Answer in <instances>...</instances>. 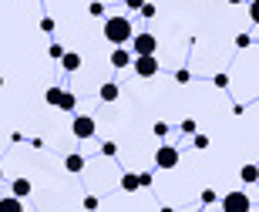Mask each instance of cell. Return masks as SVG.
I'll return each instance as SVG.
<instances>
[{
  "mask_svg": "<svg viewBox=\"0 0 259 212\" xmlns=\"http://www.w3.org/2000/svg\"><path fill=\"white\" fill-rule=\"evenodd\" d=\"M101 155H108V158H115V155H118V145H115V142H105V145H101Z\"/></svg>",
  "mask_w": 259,
  "mask_h": 212,
  "instance_id": "obj_19",
  "label": "cell"
},
{
  "mask_svg": "<svg viewBox=\"0 0 259 212\" xmlns=\"http://www.w3.org/2000/svg\"><path fill=\"white\" fill-rule=\"evenodd\" d=\"M81 205H84L88 212H98V195H84V202H81Z\"/></svg>",
  "mask_w": 259,
  "mask_h": 212,
  "instance_id": "obj_20",
  "label": "cell"
},
{
  "mask_svg": "<svg viewBox=\"0 0 259 212\" xmlns=\"http://www.w3.org/2000/svg\"><path fill=\"white\" fill-rule=\"evenodd\" d=\"M98 132V121L91 115H74V121H71V135L81 138V142H88V138Z\"/></svg>",
  "mask_w": 259,
  "mask_h": 212,
  "instance_id": "obj_3",
  "label": "cell"
},
{
  "mask_svg": "<svg viewBox=\"0 0 259 212\" xmlns=\"http://www.w3.org/2000/svg\"><path fill=\"white\" fill-rule=\"evenodd\" d=\"M77 108V98L71 95V91H64V101H61V111H74Z\"/></svg>",
  "mask_w": 259,
  "mask_h": 212,
  "instance_id": "obj_16",
  "label": "cell"
},
{
  "mask_svg": "<svg viewBox=\"0 0 259 212\" xmlns=\"http://www.w3.org/2000/svg\"><path fill=\"white\" fill-rule=\"evenodd\" d=\"M152 132H155L158 138H165V135H168V125H165V121H155V125H152Z\"/></svg>",
  "mask_w": 259,
  "mask_h": 212,
  "instance_id": "obj_24",
  "label": "cell"
},
{
  "mask_svg": "<svg viewBox=\"0 0 259 212\" xmlns=\"http://www.w3.org/2000/svg\"><path fill=\"white\" fill-rule=\"evenodd\" d=\"M30 192H34L30 179H14V182H10V195H17V199H27Z\"/></svg>",
  "mask_w": 259,
  "mask_h": 212,
  "instance_id": "obj_7",
  "label": "cell"
},
{
  "mask_svg": "<svg viewBox=\"0 0 259 212\" xmlns=\"http://www.w3.org/2000/svg\"><path fill=\"white\" fill-rule=\"evenodd\" d=\"M64 168L71 175H77V172H84V155H77V152H71V155H64Z\"/></svg>",
  "mask_w": 259,
  "mask_h": 212,
  "instance_id": "obj_8",
  "label": "cell"
},
{
  "mask_svg": "<svg viewBox=\"0 0 259 212\" xmlns=\"http://www.w3.org/2000/svg\"><path fill=\"white\" fill-rule=\"evenodd\" d=\"M192 145H195V152L209 148V135H199V132H195V135H192Z\"/></svg>",
  "mask_w": 259,
  "mask_h": 212,
  "instance_id": "obj_17",
  "label": "cell"
},
{
  "mask_svg": "<svg viewBox=\"0 0 259 212\" xmlns=\"http://www.w3.org/2000/svg\"><path fill=\"white\" fill-rule=\"evenodd\" d=\"M48 54H51L54 61H61V58H64V48H61V44H51V48H48Z\"/></svg>",
  "mask_w": 259,
  "mask_h": 212,
  "instance_id": "obj_23",
  "label": "cell"
},
{
  "mask_svg": "<svg viewBox=\"0 0 259 212\" xmlns=\"http://www.w3.org/2000/svg\"><path fill=\"white\" fill-rule=\"evenodd\" d=\"M182 132H185V135H195V121H192V118H185V121H182Z\"/></svg>",
  "mask_w": 259,
  "mask_h": 212,
  "instance_id": "obj_29",
  "label": "cell"
},
{
  "mask_svg": "<svg viewBox=\"0 0 259 212\" xmlns=\"http://www.w3.org/2000/svg\"><path fill=\"white\" fill-rule=\"evenodd\" d=\"M219 205H222V212H249L252 209V199L246 192H226L219 199Z\"/></svg>",
  "mask_w": 259,
  "mask_h": 212,
  "instance_id": "obj_2",
  "label": "cell"
},
{
  "mask_svg": "<svg viewBox=\"0 0 259 212\" xmlns=\"http://www.w3.org/2000/svg\"><path fill=\"white\" fill-rule=\"evenodd\" d=\"M239 179L246 185H256L259 182V165H242V168H239Z\"/></svg>",
  "mask_w": 259,
  "mask_h": 212,
  "instance_id": "obj_13",
  "label": "cell"
},
{
  "mask_svg": "<svg viewBox=\"0 0 259 212\" xmlns=\"http://www.w3.org/2000/svg\"><path fill=\"white\" fill-rule=\"evenodd\" d=\"M135 74L138 77H155L158 74V61H155V54H142V58H135Z\"/></svg>",
  "mask_w": 259,
  "mask_h": 212,
  "instance_id": "obj_6",
  "label": "cell"
},
{
  "mask_svg": "<svg viewBox=\"0 0 259 212\" xmlns=\"http://www.w3.org/2000/svg\"><path fill=\"white\" fill-rule=\"evenodd\" d=\"M0 212H24V199H17V195H4V199H0Z\"/></svg>",
  "mask_w": 259,
  "mask_h": 212,
  "instance_id": "obj_11",
  "label": "cell"
},
{
  "mask_svg": "<svg viewBox=\"0 0 259 212\" xmlns=\"http://www.w3.org/2000/svg\"><path fill=\"white\" fill-rule=\"evenodd\" d=\"M138 14H142V17H145V20H152V17H155V14H158V7H155V4H148V0H145V7H142V10H138Z\"/></svg>",
  "mask_w": 259,
  "mask_h": 212,
  "instance_id": "obj_18",
  "label": "cell"
},
{
  "mask_svg": "<svg viewBox=\"0 0 259 212\" xmlns=\"http://www.w3.org/2000/svg\"><path fill=\"white\" fill-rule=\"evenodd\" d=\"M132 48H135V54H138V58H142V54H155V51H158V37H155V34H148V30H145V34H135V37H132Z\"/></svg>",
  "mask_w": 259,
  "mask_h": 212,
  "instance_id": "obj_4",
  "label": "cell"
},
{
  "mask_svg": "<svg viewBox=\"0 0 259 212\" xmlns=\"http://www.w3.org/2000/svg\"><path fill=\"white\" fill-rule=\"evenodd\" d=\"M44 101H48L51 108H61V101H64V88H48V95H44Z\"/></svg>",
  "mask_w": 259,
  "mask_h": 212,
  "instance_id": "obj_14",
  "label": "cell"
},
{
  "mask_svg": "<svg viewBox=\"0 0 259 212\" xmlns=\"http://www.w3.org/2000/svg\"><path fill=\"white\" fill-rule=\"evenodd\" d=\"M40 30H44V34H51V30H54V20H51V17H40Z\"/></svg>",
  "mask_w": 259,
  "mask_h": 212,
  "instance_id": "obj_30",
  "label": "cell"
},
{
  "mask_svg": "<svg viewBox=\"0 0 259 212\" xmlns=\"http://www.w3.org/2000/svg\"><path fill=\"white\" fill-rule=\"evenodd\" d=\"M249 17H252V24H259V0L249 4Z\"/></svg>",
  "mask_w": 259,
  "mask_h": 212,
  "instance_id": "obj_28",
  "label": "cell"
},
{
  "mask_svg": "<svg viewBox=\"0 0 259 212\" xmlns=\"http://www.w3.org/2000/svg\"><path fill=\"white\" fill-rule=\"evenodd\" d=\"M0 182H4V168H0Z\"/></svg>",
  "mask_w": 259,
  "mask_h": 212,
  "instance_id": "obj_35",
  "label": "cell"
},
{
  "mask_svg": "<svg viewBox=\"0 0 259 212\" xmlns=\"http://www.w3.org/2000/svg\"><path fill=\"white\" fill-rule=\"evenodd\" d=\"M249 44H252V37H249V34H236V48H242V51H246Z\"/></svg>",
  "mask_w": 259,
  "mask_h": 212,
  "instance_id": "obj_22",
  "label": "cell"
},
{
  "mask_svg": "<svg viewBox=\"0 0 259 212\" xmlns=\"http://www.w3.org/2000/svg\"><path fill=\"white\" fill-rule=\"evenodd\" d=\"M121 189H125V192H138V189H142L138 175H135V172H125V175H121Z\"/></svg>",
  "mask_w": 259,
  "mask_h": 212,
  "instance_id": "obj_15",
  "label": "cell"
},
{
  "mask_svg": "<svg viewBox=\"0 0 259 212\" xmlns=\"http://www.w3.org/2000/svg\"><path fill=\"white\" fill-rule=\"evenodd\" d=\"M105 40L115 44V48L128 44V40H132V20L128 17H108L105 20Z\"/></svg>",
  "mask_w": 259,
  "mask_h": 212,
  "instance_id": "obj_1",
  "label": "cell"
},
{
  "mask_svg": "<svg viewBox=\"0 0 259 212\" xmlns=\"http://www.w3.org/2000/svg\"><path fill=\"white\" fill-rule=\"evenodd\" d=\"M98 95H101V101H105V105H111V101H118L121 88H118L115 81H108V84H101V91H98Z\"/></svg>",
  "mask_w": 259,
  "mask_h": 212,
  "instance_id": "obj_10",
  "label": "cell"
},
{
  "mask_svg": "<svg viewBox=\"0 0 259 212\" xmlns=\"http://www.w3.org/2000/svg\"><path fill=\"white\" fill-rule=\"evenodd\" d=\"M212 84H215V88H229V74H215V77H212Z\"/></svg>",
  "mask_w": 259,
  "mask_h": 212,
  "instance_id": "obj_27",
  "label": "cell"
},
{
  "mask_svg": "<svg viewBox=\"0 0 259 212\" xmlns=\"http://www.w3.org/2000/svg\"><path fill=\"white\" fill-rule=\"evenodd\" d=\"M155 165H158V168H165V172H168V168H175V165H179V148H175V145H162V148L155 152Z\"/></svg>",
  "mask_w": 259,
  "mask_h": 212,
  "instance_id": "obj_5",
  "label": "cell"
},
{
  "mask_svg": "<svg viewBox=\"0 0 259 212\" xmlns=\"http://www.w3.org/2000/svg\"><path fill=\"white\" fill-rule=\"evenodd\" d=\"M61 68H64L67 74L81 71V54H74V51H64V58H61Z\"/></svg>",
  "mask_w": 259,
  "mask_h": 212,
  "instance_id": "obj_9",
  "label": "cell"
},
{
  "mask_svg": "<svg viewBox=\"0 0 259 212\" xmlns=\"http://www.w3.org/2000/svg\"><path fill=\"white\" fill-rule=\"evenodd\" d=\"M138 182H142V189H148L152 185V172H138Z\"/></svg>",
  "mask_w": 259,
  "mask_h": 212,
  "instance_id": "obj_31",
  "label": "cell"
},
{
  "mask_svg": "<svg viewBox=\"0 0 259 212\" xmlns=\"http://www.w3.org/2000/svg\"><path fill=\"white\" fill-rule=\"evenodd\" d=\"M162 212H175V209H172V205H162Z\"/></svg>",
  "mask_w": 259,
  "mask_h": 212,
  "instance_id": "obj_33",
  "label": "cell"
},
{
  "mask_svg": "<svg viewBox=\"0 0 259 212\" xmlns=\"http://www.w3.org/2000/svg\"><path fill=\"white\" fill-rule=\"evenodd\" d=\"M195 212H202V209H195Z\"/></svg>",
  "mask_w": 259,
  "mask_h": 212,
  "instance_id": "obj_37",
  "label": "cell"
},
{
  "mask_svg": "<svg viewBox=\"0 0 259 212\" xmlns=\"http://www.w3.org/2000/svg\"><path fill=\"white\" fill-rule=\"evenodd\" d=\"M202 202H205V205H212V202H219V195L212 192V189H205V192H202Z\"/></svg>",
  "mask_w": 259,
  "mask_h": 212,
  "instance_id": "obj_26",
  "label": "cell"
},
{
  "mask_svg": "<svg viewBox=\"0 0 259 212\" xmlns=\"http://www.w3.org/2000/svg\"><path fill=\"white\" fill-rule=\"evenodd\" d=\"M125 7H128V10H142L145 0H125Z\"/></svg>",
  "mask_w": 259,
  "mask_h": 212,
  "instance_id": "obj_32",
  "label": "cell"
},
{
  "mask_svg": "<svg viewBox=\"0 0 259 212\" xmlns=\"http://www.w3.org/2000/svg\"><path fill=\"white\" fill-rule=\"evenodd\" d=\"M0 88H4V77H0Z\"/></svg>",
  "mask_w": 259,
  "mask_h": 212,
  "instance_id": "obj_36",
  "label": "cell"
},
{
  "mask_svg": "<svg viewBox=\"0 0 259 212\" xmlns=\"http://www.w3.org/2000/svg\"><path fill=\"white\" fill-rule=\"evenodd\" d=\"M175 81H179V84H189V81H192V74H189V71H175Z\"/></svg>",
  "mask_w": 259,
  "mask_h": 212,
  "instance_id": "obj_25",
  "label": "cell"
},
{
  "mask_svg": "<svg viewBox=\"0 0 259 212\" xmlns=\"http://www.w3.org/2000/svg\"><path fill=\"white\" fill-rule=\"evenodd\" d=\"M91 17H101V14H105V4H101V0H91Z\"/></svg>",
  "mask_w": 259,
  "mask_h": 212,
  "instance_id": "obj_21",
  "label": "cell"
},
{
  "mask_svg": "<svg viewBox=\"0 0 259 212\" xmlns=\"http://www.w3.org/2000/svg\"><path fill=\"white\" fill-rule=\"evenodd\" d=\"M226 4H242V0H226Z\"/></svg>",
  "mask_w": 259,
  "mask_h": 212,
  "instance_id": "obj_34",
  "label": "cell"
},
{
  "mask_svg": "<svg viewBox=\"0 0 259 212\" xmlns=\"http://www.w3.org/2000/svg\"><path fill=\"white\" fill-rule=\"evenodd\" d=\"M132 64V54H128L125 48H115L111 51V68H128Z\"/></svg>",
  "mask_w": 259,
  "mask_h": 212,
  "instance_id": "obj_12",
  "label": "cell"
}]
</instances>
